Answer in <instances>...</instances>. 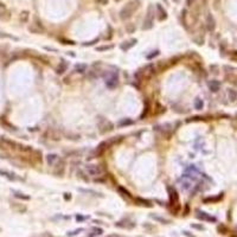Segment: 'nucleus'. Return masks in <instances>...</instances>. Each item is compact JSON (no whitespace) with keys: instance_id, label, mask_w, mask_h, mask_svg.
I'll list each match as a JSON object with an SVG mask.
<instances>
[{"instance_id":"aec40b11","label":"nucleus","mask_w":237,"mask_h":237,"mask_svg":"<svg viewBox=\"0 0 237 237\" xmlns=\"http://www.w3.org/2000/svg\"><path fill=\"white\" fill-rule=\"evenodd\" d=\"M136 43H138V41L136 39H131V41H128V42H124V43H122L121 44V49L123 50V51H127V50H129L131 47H133Z\"/></svg>"},{"instance_id":"7c9ffc66","label":"nucleus","mask_w":237,"mask_h":237,"mask_svg":"<svg viewBox=\"0 0 237 237\" xmlns=\"http://www.w3.org/2000/svg\"><path fill=\"white\" fill-rule=\"evenodd\" d=\"M75 71L76 72H80V74H83L87 71V65L85 64H77L75 67Z\"/></svg>"},{"instance_id":"c03bdc74","label":"nucleus","mask_w":237,"mask_h":237,"mask_svg":"<svg viewBox=\"0 0 237 237\" xmlns=\"http://www.w3.org/2000/svg\"><path fill=\"white\" fill-rule=\"evenodd\" d=\"M217 230L219 231V234H225L227 232V228L223 225V224H221V225H218V228H217Z\"/></svg>"},{"instance_id":"37998d69","label":"nucleus","mask_w":237,"mask_h":237,"mask_svg":"<svg viewBox=\"0 0 237 237\" xmlns=\"http://www.w3.org/2000/svg\"><path fill=\"white\" fill-rule=\"evenodd\" d=\"M84 229L83 228H80V229H76V230H74V231H71V232H68V236L69 237H71V236H75V235H77V234H80V232H82Z\"/></svg>"},{"instance_id":"2f4dec72","label":"nucleus","mask_w":237,"mask_h":237,"mask_svg":"<svg viewBox=\"0 0 237 237\" xmlns=\"http://www.w3.org/2000/svg\"><path fill=\"white\" fill-rule=\"evenodd\" d=\"M132 123H133V120H131V119H123V120H121V121L119 122V126H120V127L129 126V124H132Z\"/></svg>"},{"instance_id":"4c0bfd02","label":"nucleus","mask_w":237,"mask_h":237,"mask_svg":"<svg viewBox=\"0 0 237 237\" xmlns=\"http://www.w3.org/2000/svg\"><path fill=\"white\" fill-rule=\"evenodd\" d=\"M49 135H50V139H52V140H59V134H57L55 131H51V132H49Z\"/></svg>"},{"instance_id":"6ab92c4d","label":"nucleus","mask_w":237,"mask_h":237,"mask_svg":"<svg viewBox=\"0 0 237 237\" xmlns=\"http://www.w3.org/2000/svg\"><path fill=\"white\" fill-rule=\"evenodd\" d=\"M67 69H68V63H67L64 59H62L60 63H59V65H58L57 69H56V72H57L58 75H62V74H64V72L67 71Z\"/></svg>"},{"instance_id":"49530a36","label":"nucleus","mask_w":237,"mask_h":237,"mask_svg":"<svg viewBox=\"0 0 237 237\" xmlns=\"http://www.w3.org/2000/svg\"><path fill=\"white\" fill-rule=\"evenodd\" d=\"M159 54H160V52L158 51V50H155V51H153V54H151V55H147V58H148V59H152L153 57H157Z\"/></svg>"},{"instance_id":"2eb2a0df","label":"nucleus","mask_w":237,"mask_h":237,"mask_svg":"<svg viewBox=\"0 0 237 237\" xmlns=\"http://www.w3.org/2000/svg\"><path fill=\"white\" fill-rule=\"evenodd\" d=\"M223 196H224V193L222 192V193H219V194L216 196V197H207V198H204V199H203V202H204L205 204H209V203H217V202L222 201Z\"/></svg>"},{"instance_id":"bf43d9fd","label":"nucleus","mask_w":237,"mask_h":237,"mask_svg":"<svg viewBox=\"0 0 237 237\" xmlns=\"http://www.w3.org/2000/svg\"><path fill=\"white\" fill-rule=\"evenodd\" d=\"M0 231H1V229H0Z\"/></svg>"},{"instance_id":"ddd939ff","label":"nucleus","mask_w":237,"mask_h":237,"mask_svg":"<svg viewBox=\"0 0 237 237\" xmlns=\"http://www.w3.org/2000/svg\"><path fill=\"white\" fill-rule=\"evenodd\" d=\"M205 25H206V29L209 31H214L216 29V20L215 18L212 17V14H207L206 16V21H205Z\"/></svg>"},{"instance_id":"a211bd4d","label":"nucleus","mask_w":237,"mask_h":237,"mask_svg":"<svg viewBox=\"0 0 237 237\" xmlns=\"http://www.w3.org/2000/svg\"><path fill=\"white\" fill-rule=\"evenodd\" d=\"M11 207L13 209L14 211H17V212L19 214H23V212H26V206L23 205V204H18V203H11Z\"/></svg>"},{"instance_id":"c756f323","label":"nucleus","mask_w":237,"mask_h":237,"mask_svg":"<svg viewBox=\"0 0 237 237\" xmlns=\"http://www.w3.org/2000/svg\"><path fill=\"white\" fill-rule=\"evenodd\" d=\"M126 224H122L121 222H119V223H115V227H117V228H127V229H131V228H133L135 224L134 223H131V224H128L129 222H124Z\"/></svg>"},{"instance_id":"a878e982","label":"nucleus","mask_w":237,"mask_h":237,"mask_svg":"<svg viewBox=\"0 0 237 237\" xmlns=\"http://www.w3.org/2000/svg\"><path fill=\"white\" fill-rule=\"evenodd\" d=\"M149 109H151V106H149V101L148 100H146V102H145V107H144V111H142V114H141V116H140V119L141 120H144L147 115H148V113H149Z\"/></svg>"},{"instance_id":"9b49d317","label":"nucleus","mask_w":237,"mask_h":237,"mask_svg":"<svg viewBox=\"0 0 237 237\" xmlns=\"http://www.w3.org/2000/svg\"><path fill=\"white\" fill-rule=\"evenodd\" d=\"M196 212H197V217H198L199 219H202V221H205V222H216V218H215V217H212V216L207 215L206 212H204V211L197 210Z\"/></svg>"},{"instance_id":"412c9836","label":"nucleus","mask_w":237,"mask_h":237,"mask_svg":"<svg viewBox=\"0 0 237 237\" xmlns=\"http://www.w3.org/2000/svg\"><path fill=\"white\" fill-rule=\"evenodd\" d=\"M157 11H158V13H159V20L160 21H163V20H165L166 18H167V12L161 7V5H159V4H157Z\"/></svg>"},{"instance_id":"39448f33","label":"nucleus","mask_w":237,"mask_h":237,"mask_svg":"<svg viewBox=\"0 0 237 237\" xmlns=\"http://www.w3.org/2000/svg\"><path fill=\"white\" fill-rule=\"evenodd\" d=\"M84 172L88 174V176H91L94 178H100L103 176L104 173V170L102 168L101 165H94V164H89V165H85L84 166Z\"/></svg>"},{"instance_id":"4be33fe9","label":"nucleus","mask_w":237,"mask_h":237,"mask_svg":"<svg viewBox=\"0 0 237 237\" xmlns=\"http://www.w3.org/2000/svg\"><path fill=\"white\" fill-rule=\"evenodd\" d=\"M117 192L123 197V198H127V199H131L132 198V194L128 190H126L123 186H117Z\"/></svg>"},{"instance_id":"5701e85b","label":"nucleus","mask_w":237,"mask_h":237,"mask_svg":"<svg viewBox=\"0 0 237 237\" xmlns=\"http://www.w3.org/2000/svg\"><path fill=\"white\" fill-rule=\"evenodd\" d=\"M0 176H3L10 180H16L17 177H16V174L14 173H12V172H8V171H5V170H0Z\"/></svg>"},{"instance_id":"6e6552de","label":"nucleus","mask_w":237,"mask_h":237,"mask_svg":"<svg viewBox=\"0 0 237 237\" xmlns=\"http://www.w3.org/2000/svg\"><path fill=\"white\" fill-rule=\"evenodd\" d=\"M29 31H30L31 33H34V34H41V33H43L45 30H44V27H43L42 23L38 21V20H37V18H36L34 23H32L30 26H29Z\"/></svg>"},{"instance_id":"f8f14e48","label":"nucleus","mask_w":237,"mask_h":237,"mask_svg":"<svg viewBox=\"0 0 237 237\" xmlns=\"http://www.w3.org/2000/svg\"><path fill=\"white\" fill-rule=\"evenodd\" d=\"M110 146H109V144L107 142V141H103V142H101L98 146H97V148H96V151H95V157H100V155H102L107 149L109 148Z\"/></svg>"},{"instance_id":"f03ea898","label":"nucleus","mask_w":237,"mask_h":237,"mask_svg":"<svg viewBox=\"0 0 237 237\" xmlns=\"http://www.w3.org/2000/svg\"><path fill=\"white\" fill-rule=\"evenodd\" d=\"M140 7V0H132V1L127 3L126 6H123L122 10L120 11V18L121 20H127L129 19L133 13Z\"/></svg>"},{"instance_id":"3c124183","label":"nucleus","mask_w":237,"mask_h":237,"mask_svg":"<svg viewBox=\"0 0 237 237\" xmlns=\"http://www.w3.org/2000/svg\"><path fill=\"white\" fill-rule=\"evenodd\" d=\"M44 49H45V50H47V51H55V52H57V50H56V49H52V47H49V46H45Z\"/></svg>"},{"instance_id":"ea45409f","label":"nucleus","mask_w":237,"mask_h":237,"mask_svg":"<svg viewBox=\"0 0 237 237\" xmlns=\"http://www.w3.org/2000/svg\"><path fill=\"white\" fill-rule=\"evenodd\" d=\"M236 97H237V93L234 89H229V98L231 100V101H235Z\"/></svg>"},{"instance_id":"de8ad7c7","label":"nucleus","mask_w":237,"mask_h":237,"mask_svg":"<svg viewBox=\"0 0 237 237\" xmlns=\"http://www.w3.org/2000/svg\"><path fill=\"white\" fill-rule=\"evenodd\" d=\"M96 42H98V38H97V39H94V41H91V42H89V43H84L83 45H84V46H90V45H94Z\"/></svg>"},{"instance_id":"58836bf2","label":"nucleus","mask_w":237,"mask_h":237,"mask_svg":"<svg viewBox=\"0 0 237 237\" xmlns=\"http://www.w3.org/2000/svg\"><path fill=\"white\" fill-rule=\"evenodd\" d=\"M0 123L4 124V126H5L7 129H14V127L12 126V124H10V123H8L6 120H4V119H0Z\"/></svg>"},{"instance_id":"20e7f679","label":"nucleus","mask_w":237,"mask_h":237,"mask_svg":"<svg viewBox=\"0 0 237 237\" xmlns=\"http://www.w3.org/2000/svg\"><path fill=\"white\" fill-rule=\"evenodd\" d=\"M154 16H155V12H154V7L153 5H149L148 8H147V13H146V17L144 19V23H142V30H151L154 25Z\"/></svg>"},{"instance_id":"e433bc0d","label":"nucleus","mask_w":237,"mask_h":237,"mask_svg":"<svg viewBox=\"0 0 237 237\" xmlns=\"http://www.w3.org/2000/svg\"><path fill=\"white\" fill-rule=\"evenodd\" d=\"M165 107H163L160 103H157V115H160V114H163V113H165Z\"/></svg>"},{"instance_id":"13d9d810","label":"nucleus","mask_w":237,"mask_h":237,"mask_svg":"<svg viewBox=\"0 0 237 237\" xmlns=\"http://www.w3.org/2000/svg\"><path fill=\"white\" fill-rule=\"evenodd\" d=\"M174 1H179V0H174Z\"/></svg>"},{"instance_id":"0eeeda50","label":"nucleus","mask_w":237,"mask_h":237,"mask_svg":"<svg viewBox=\"0 0 237 237\" xmlns=\"http://www.w3.org/2000/svg\"><path fill=\"white\" fill-rule=\"evenodd\" d=\"M98 128H100V132H101L102 134H104V133H108L110 131H113L114 129V124L111 123L110 121L101 117V119H100V121H98Z\"/></svg>"},{"instance_id":"f704fd0d","label":"nucleus","mask_w":237,"mask_h":237,"mask_svg":"<svg viewBox=\"0 0 237 237\" xmlns=\"http://www.w3.org/2000/svg\"><path fill=\"white\" fill-rule=\"evenodd\" d=\"M103 234V230L102 229H100V228H95L93 230V234L89 235V237H95V236H98V235H102Z\"/></svg>"},{"instance_id":"423d86ee","label":"nucleus","mask_w":237,"mask_h":237,"mask_svg":"<svg viewBox=\"0 0 237 237\" xmlns=\"http://www.w3.org/2000/svg\"><path fill=\"white\" fill-rule=\"evenodd\" d=\"M103 78H104V83L108 87L109 89H114L116 88V85L119 84V76L116 72H110V71H107L104 75H103Z\"/></svg>"},{"instance_id":"4d7b16f0","label":"nucleus","mask_w":237,"mask_h":237,"mask_svg":"<svg viewBox=\"0 0 237 237\" xmlns=\"http://www.w3.org/2000/svg\"><path fill=\"white\" fill-rule=\"evenodd\" d=\"M115 1H116V3H119V1H121V0H115Z\"/></svg>"},{"instance_id":"9d476101","label":"nucleus","mask_w":237,"mask_h":237,"mask_svg":"<svg viewBox=\"0 0 237 237\" xmlns=\"http://www.w3.org/2000/svg\"><path fill=\"white\" fill-rule=\"evenodd\" d=\"M0 19L4 21H7L11 19V12L8 11L7 6L1 1H0Z\"/></svg>"},{"instance_id":"c9c22d12","label":"nucleus","mask_w":237,"mask_h":237,"mask_svg":"<svg viewBox=\"0 0 237 237\" xmlns=\"http://www.w3.org/2000/svg\"><path fill=\"white\" fill-rule=\"evenodd\" d=\"M78 191L81 192H84V193H93V196H100V197H103L101 193H98L96 191H93V190H84V189H78Z\"/></svg>"},{"instance_id":"b1692460","label":"nucleus","mask_w":237,"mask_h":237,"mask_svg":"<svg viewBox=\"0 0 237 237\" xmlns=\"http://www.w3.org/2000/svg\"><path fill=\"white\" fill-rule=\"evenodd\" d=\"M155 68H157V71L161 72V71H165L168 68V64H167L166 60H159L157 63V65H155Z\"/></svg>"},{"instance_id":"4468645a","label":"nucleus","mask_w":237,"mask_h":237,"mask_svg":"<svg viewBox=\"0 0 237 237\" xmlns=\"http://www.w3.org/2000/svg\"><path fill=\"white\" fill-rule=\"evenodd\" d=\"M134 203L136 205H140V206H145V207H152V203L147 201V199H144V198H140V197H136L134 198Z\"/></svg>"},{"instance_id":"cd10ccee","label":"nucleus","mask_w":237,"mask_h":237,"mask_svg":"<svg viewBox=\"0 0 237 237\" xmlns=\"http://www.w3.org/2000/svg\"><path fill=\"white\" fill-rule=\"evenodd\" d=\"M122 139H123L122 136H114V138H110L109 140H107V142L109 144V146H113V145H115V144H119Z\"/></svg>"},{"instance_id":"864d4df0","label":"nucleus","mask_w":237,"mask_h":237,"mask_svg":"<svg viewBox=\"0 0 237 237\" xmlns=\"http://www.w3.org/2000/svg\"><path fill=\"white\" fill-rule=\"evenodd\" d=\"M183 234H184L185 236H188V237H194L193 235H191V234H189V231H183Z\"/></svg>"},{"instance_id":"393cba45","label":"nucleus","mask_w":237,"mask_h":237,"mask_svg":"<svg viewBox=\"0 0 237 237\" xmlns=\"http://www.w3.org/2000/svg\"><path fill=\"white\" fill-rule=\"evenodd\" d=\"M29 18H30V12L29 11H21L20 14H19V20L23 23V24H26L29 21Z\"/></svg>"},{"instance_id":"473e14b6","label":"nucleus","mask_w":237,"mask_h":237,"mask_svg":"<svg viewBox=\"0 0 237 237\" xmlns=\"http://www.w3.org/2000/svg\"><path fill=\"white\" fill-rule=\"evenodd\" d=\"M126 31H127V33H134L135 32V25L133 23L126 24Z\"/></svg>"},{"instance_id":"7ed1b4c3","label":"nucleus","mask_w":237,"mask_h":237,"mask_svg":"<svg viewBox=\"0 0 237 237\" xmlns=\"http://www.w3.org/2000/svg\"><path fill=\"white\" fill-rule=\"evenodd\" d=\"M167 192H168V197H170V204L172 205V211L173 212H178L180 210V205H179V196L177 190L172 188V186H167Z\"/></svg>"},{"instance_id":"603ef678","label":"nucleus","mask_w":237,"mask_h":237,"mask_svg":"<svg viewBox=\"0 0 237 237\" xmlns=\"http://www.w3.org/2000/svg\"><path fill=\"white\" fill-rule=\"evenodd\" d=\"M193 1H194V0H186V5H188V6H192Z\"/></svg>"},{"instance_id":"dca6fc26","label":"nucleus","mask_w":237,"mask_h":237,"mask_svg":"<svg viewBox=\"0 0 237 237\" xmlns=\"http://www.w3.org/2000/svg\"><path fill=\"white\" fill-rule=\"evenodd\" d=\"M58 160H59V157L57 154H47L46 155V161H47L49 166H55Z\"/></svg>"},{"instance_id":"1a4fd4ad","label":"nucleus","mask_w":237,"mask_h":237,"mask_svg":"<svg viewBox=\"0 0 237 237\" xmlns=\"http://www.w3.org/2000/svg\"><path fill=\"white\" fill-rule=\"evenodd\" d=\"M65 172V161L63 159H59L57 161V164L55 165V171L54 173L57 177H63V174Z\"/></svg>"},{"instance_id":"f3484780","label":"nucleus","mask_w":237,"mask_h":237,"mask_svg":"<svg viewBox=\"0 0 237 237\" xmlns=\"http://www.w3.org/2000/svg\"><path fill=\"white\" fill-rule=\"evenodd\" d=\"M221 88V83L216 80H212V81H210L209 82V89L212 91V93H217Z\"/></svg>"},{"instance_id":"a19ab883","label":"nucleus","mask_w":237,"mask_h":237,"mask_svg":"<svg viewBox=\"0 0 237 237\" xmlns=\"http://www.w3.org/2000/svg\"><path fill=\"white\" fill-rule=\"evenodd\" d=\"M204 120V117L202 116H192V117H189L188 120H186V122H196V121H202Z\"/></svg>"},{"instance_id":"6e6d98bb","label":"nucleus","mask_w":237,"mask_h":237,"mask_svg":"<svg viewBox=\"0 0 237 237\" xmlns=\"http://www.w3.org/2000/svg\"><path fill=\"white\" fill-rule=\"evenodd\" d=\"M76 219L81 222V221H84V219H85V217H83V216H77V217H76Z\"/></svg>"},{"instance_id":"8fccbe9b","label":"nucleus","mask_w":237,"mask_h":237,"mask_svg":"<svg viewBox=\"0 0 237 237\" xmlns=\"http://www.w3.org/2000/svg\"><path fill=\"white\" fill-rule=\"evenodd\" d=\"M191 227L194 228V229H198V230H204V227H203V225H197V224H192Z\"/></svg>"},{"instance_id":"c85d7f7f","label":"nucleus","mask_w":237,"mask_h":237,"mask_svg":"<svg viewBox=\"0 0 237 237\" xmlns=\"http://www.w3.org/2000/svg\"><path fill=\"white\" fill-rule=\"evenodd\" d=\"M203 107H204L203 100H202V98H199V97H197V98L194 100V108L198 109V110H201V109H203Z\"/></svg>"},{"instance_id":"5fc2aeb1","label":"nucleus","mask_w":237,"mask_h":237,"mask_svg":"<svg viewBox=\"0 0 237 237\" xmlns=\"http://www.w3.org/2000/svg\"><path fill=\"white\" fill-rule=\"evenodd\" d=\"M70 198H71L70 193H64V199H65V201H68V199H70Z\"/></svg>"},{"instance_id":"a18cd8bd","label":"nucleus","mask_w":237,"mask_h":237,"mask_svg":"<svg viewBox=\"0 0 237 237\" xmlns=\"http://www.w3.org/2000/svg\"><path fill=\"white\" fill-rule=\"evenodd\" d=\"M60 42H63V44H70V45H75V42H74V41H70V39H64V38H60Z\"/></svg>"},{"instance_id":"79ce46f5","label":"nucleus","mask_w":237,"mask_h":237,"mask_svg":"<svg viewBox=\"0 0 237 237\" xmlns=\"http://www.w3.org/2000/svg\"><path fill=\"white\" fill-rule=\"evenodd\" d=\"M113 49V45H103V46H98L97 51H106V50H110Z\"/></svg>"},{"instance_id":"bb28decb","label":"nucleus","mask_w":237,"mask_h":237,"mask_svg":"<svg viewBox=\"0 0 237 237\" xmlns=\"http://www.w3.org/2000/svg\"><path fill=\"white\" fill-rule=\"evenodd\" d=\"M14 193V197L16 198H19V199H23V201H30V196H26V194H24L19 191H12Z\"/></svg>"},{"instance_id":"09e8293b","label":"nucleus","mask_w":237,"mask_h":237,"mask_svg":"<svg viewBox=\"0 0 237 237\" xmlns=\"http://www.w3.org/2000/svg\"><path fill=\"white\" fill-rule=\"evenodd\" d=\"M96 3L97 4H100V5H107L108 4V0H96Z\"/></svg>"},{"instance_id":"f257e3e1","label":"nucleus","mask_w":237,"mask_h":237,"mask_svg":"<svg viewBox=\"0 0 237 237\" xmlns=\"http://www.w3.org/2000/svg\"><path fill=\"white\" fill-rule=\"evenodd\" d=\"M155 72H157V68L154 64H147L144 68H141L136 71L134 74V77L138 82H141L144 80H148V78L153 77L155 75Z\"/></svg>"},{"instance_id":"72a5a7b5","label":"nucleus","mask_w":237,"mask_h":237,"mask_svg":"<svg viewBox=\"0 0 237 237\" xmlns=\"http://www.w3.org/2000/svg\"><path fill=\"white\" fill-rule=\"evenodd\" d=\"M151 217H152V218H154L155 221L160 222V223H163V224H168V223H170V221H168V219L161 218V217H159V216H155V215H151Z\"/></svg>"}]
</instances>
